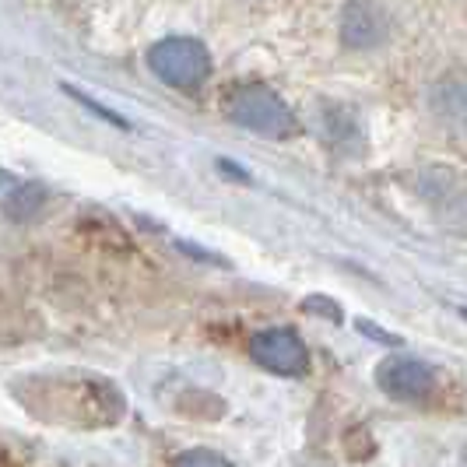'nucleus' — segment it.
I'll list each match as a JSON object with an SVG mask.
<instances>
[{
    "label": "nucleus",
    "instance_id": "obj_7",
    "mask_svg": "<svg viewBox=\"0 0 467 467\" xmlns=\"http://www.w3.org/2000/svg\"><path fill=\"white\" fill-rule=\"evenodd\" d=\"M461 317H464V320H467V309H461Z\"/></svg>",
    "mask_w": 467,
    "mask_h": 467
},
{
    "label": "nucleus",
    "instance_id": "obj_1",
    "mask_svg": "<svg viewBox=\"0 0 467 467\" xmlns=\"http://www.w3.org/2000/svg\"><path fill=\"white\" fill-rule=\"evenodd\" d=\"M148 67L172 88H197L211 74V53L197 39L172 36L148 49Z\"/></svg>",
    "mask_w": 467,
    "mask_h": 467
},
{
    "label": "nucleus",
    "instance_id": "obj_3",
    "mask_svg": "<svg viewBox=\"0 0 467 467\" xmlns=\"http://www.w3.org/2000/svg\"><path fill=\"white\" fill-rule=\"evenodd\" d=\"M376 383L383 387L387 398L400 400V404H425L432 398V387H436V373L411 355H390L379 362L376 369Z\"/></svg>",
    "mask_w": 467,
    "mask_h": 467
},
{
    "label": "nucleus",
    "instance_id": "obj_6",
    "mask_svg": "<svg viewBox=\"0 0 467 467\" xmlns=\"http://www.w3.org/2000/svg\"><path fill=\"white\" fill-rule=\"evenodd\" d=\"M172 467H233V464H229L222 453H214V450H204V446H197V450H187V453H180Z\"/></svg>",
    "mask_w": 467,
    "mask_h": 467
},
{
    "label": "nucleus",
    "instance_id": "obj_4",
    "mask_svg": "<svg viewBox=\"0 0 467 467\" xmlns=\"http://www.w3.org/2000/svg\"><path fill=\"white\" fill-rule=\"evenodd\" d=\"M250 355L267 373L278 376H303L309 369V351H306L303 337L288 327L260 330L257 337L250 341Z\"/></svg>",
    "mask_w": 467,
    "mask_h": 467
},
{
    "label": "nucleus",
    "instance_id": "obj_5",
    "mask_svg": "<svg viewBox=\"0 0 467 467\" xmlns=\"http://www.w3.org/2000/svg\"><path fill=\"white\" fill-rule=\"evenodd\" d=\"M341 36L355 49L376 47L387 36V15L376 7L373 0H348V7L341 15Z\"/></svg>",
    "mask_w": 467,
    "mask_h": 467
},
{
    "label": "nucleus",
    "instance_id": "obj_2",
    "mask_svg": "<svg viewBox=\"0 0 467 467\" xmlns=\"http://www.w3.org/2000/svg\"><path fill=\"white\" fill-rule=\"evenodd\" d=\"M229 117H233V123L254 130V134H264V138H288L296 130L292 109L271 88H260V85L239 88L229 99Z\"/></svg>",
    "mask_w": 467,
    "mask_h": 467
}]
</instances>
